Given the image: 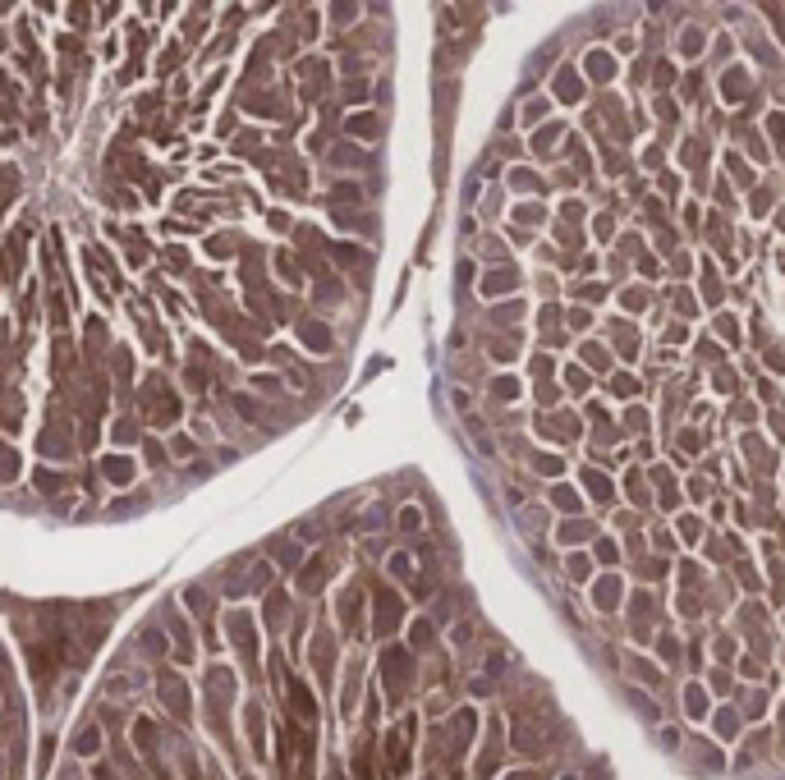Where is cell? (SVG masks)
Wrapping results in <instances>:
<instances>
[{
    "label": "cell",
    "instance_id": "6da1fadb",
    "mask_svg": "<svg viewBox=\"0 0 785 780\" xmlns=\"http://www.w3.org/2000/svg\"><path fill=\"white\" fill-rule=\"evenodd\" d=\"M289 707L299 711V720H304V725H313V716H317V711H313V698H308V689L299 684V679L289 684Z\"/></svg>",
    "mask_w": 785,
    "mask_h": 780
},
{
    "label": "cell",
    "instance_id": "7a4b0ae2",
    "mask_svg": "<svg viewBox=\"0 0 785 780\" xmlns=\"http://www.w3.org/2000/svg\"><path fill=\"white\" fill-rule=\"evenodd\" d=\"M161 698H166V707L174 711V716H189V693H184L174 679H161Z\"/></svg>",
    "mask_w": 785,
    "mask_h": 780
},
{
    "label": "cell",
    "instance_id": "3957f363",
    "mask_svg": "<svg viewBox=\"0 0 785 780\" xmlns=\"http://www.w3.org/2000/svg\"><path fill=\"white\" fill-rule=\"evenodd\" d=\"M101 473L111 477V482H120V486H124V482H133V464L124 459V455H111V459L101 464Z\"/></svg>",
    "mask_w": 785,
    "mask_h": 780
},
{
    "label": "cell",
    "instance_id": "277c9868",
    "mask_svg": "<svg viewBox=\"0 0 785 780\" xmlns=\"http://www.w3.org/2000/svg\"><path fill=\"white\" fill-rule=\"evenodd\" d=\"M299 340H308L313 349H331V330L317 326V321H299Z\"/></svg>",
    "mask_w": 785,
    "mask_h": 780
},
{
    "label": "cell",
    "instance_id": "5b68a950",
    "mask_svg": "<svg viewBox=\"0 0 785 780\" xmlns=\"http://www.w3.org/2000/svg\"><path fill=\"white\" fill-rule=\"evenodd\" d=\"M386 675H391V693H400V689L409 684V666L400 661V652H391V657H386Z\"/></svg>",
    "mask_w": 785,
    "mask_h": 780
},
{
    "label": "cell",
    "instance_id": "8992f818",
    "mask_svg": "<svg viewBox=\"0 0 785 780\" xmlns=\"http://www.w3.org/2000/svg\"><path fill=\"white\" fill-rule=\"evenodd\" d=\"M322 579H326V560L317 555V560H308V569H304V579H299V588H304V592H317V588H322Z\"/></svg>",
    "mask_w": 785,
    "mask_h": 780
},
{
    "label": "cell",
    "instance_id": "52a82bcc",
    "mask_svg": "<svg viewBox=\"0 0 785 780\" xmlns=\"http://www.w3.org/2000/svg\"><path fill=\"white\" fill-rule=\"evenodd\" d=\"M377 606H382V615H377V629L386 633V629L395 624V611H400V601H395L391 592H377Z\"/></svg>",
    "mask_w": 785,
    "mask_h": 780
},
{
    "label": "cell",
    "instance_id": "ba28073f",
    "mask_svg": "<svg viewBox=\"0 0 785 780\" xmlns=\"http://www.w3.org/2000/svg\"><path fill=\"white\" fill-rule=\"evenodd\" d=\"M349 133L354 138H377V120L372 115H358V120H349Z\"/></svg>",
    "mask_w": 785,
    "mask_h": 780
},
{
    "label": "cell",
    "instance_id": "9c48e42d",
    "mask_svg": "<svg viewBox=\"0 0 785 780\" xmlns=\"http://www.w3.org/2000/svg\"><path fill=\"white\" fill-rule=\"evenodd\" d=\"M14 473H18L14 450H5V445H0V482H14Z\"/></svg>",
    "mask_w": 785,
    "mask_h": 780
},
{
    "label": "cell",
    "instance_id": "30bf717a",
    "mask_svg": "<svg viewBox=\"0 0 785 780\" xmlns=\"http://www.w3.org/2000/svg\"><path fill=\"white\" fill-rule=\"evenodd\" d=\"M74 748H79L83 757H92L96 748H101V735H96V730H83V735H79V744H74Z\"/></svg>",
    "mask_w": 785,
    "mask_h": 780
},
{
    "label": "cell",
    "instance_id": "8fae6325",
    "mask_svg": "<svg viewBox=\"0 0 785 780\" xmlns=\"http://www.w3.org/2000/svg\"><path fill=\"white\" fill-rule=\"evenodd\" d=\"M143 647H147V652H161V633H157V629H143Z\"/></svg>",
    "mask_w": 785,
    "mask_h": 780
},
{
    "label": "cell",
    "instance_id": "7c38bea8",
    "mask_svg": "<svg viewBox=\"0 0 785 780\" xmlns=\"http://www.w3.org/2000/svg\"><path fill=\"white\" fill-rule=\"evenodd\" d=\"M37 486H42V491H55V486H60V477H55V473H37Z\"/></svg>",
    "mask_w": 785,
    "mask_h": 780
}]
</instances>
